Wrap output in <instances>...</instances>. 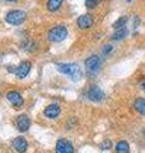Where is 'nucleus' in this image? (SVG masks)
Instances as JSON below:
<instances>
[{
    "mask_svg": "<svg viewBox=\"0 0 145 153\" xmlns=\"http://www.w3.org/2000/svg\"><path fill=\"white\" fill-rule=\"evenodd\" d=\"M56 69L57 71H60L62 74L69 75L71 80H74V82L79 80L81 76V70L79 68V65L75 63H57Z\"/></svg>",
    "mask_w": 145,
    "mask_h": 153,
    "instance_id": "obj_1",
    "label": "nucleus"
},
{
    "mask_svg": "<svg viewBox=\"0 0 145 153\" xmlns=\"http://www.w3.org/2000/svg\"><path fill=\"white\" fill-rule=\"evenodd\" d=\"M67 37V28L65 26H55L47 32V40L50 42H61Z\"/></svg>",
    "mask_w": 145,
    "mask_h": 153,
    "instance_id": "obj_2",
    "label": "nucleus"
},
{
    "mask_svg": "<svg viewBox=\"0 0 145 153\" xmlns=\"http://www.w3.org/2000/svg\"><path fill=\"white\" fill-rule=\"evenodd\" d=\"M27 19V13L24 10H10L7 13L5 22L12 26H19Z\"/></svg>",
    "mask_w": 145,
    "mask_h": 153,
    "instance_id": "obj_3",
    "label": "nucleus"
},
{
    "mask_svg": "<svg viewBox=\"0 0 145 153\" xmlns=\"http://www.w3.org/2000/svg\"><path fill=\"white\" fill-rule=\"evenodd\" d=\"M101 65H102V59L98 55H92L85 60V69L92 75L98 73V70L101 69Z\"/></svg>",
    "mask_w": 145,
    "mask_h": 153,
    "instance_id": "obj_4",
    "label": "nucleus"
},
{
    "mask_svg": "<svg viewBox=\"0 0 145 153\" xmlns=\"http://www.w3.org/2000/svg\"><path fill=\"white\" fill-rule=\"evenodd\" d=\"M87 97L93 102H101L104 98V93L98 85H90L89 89L87 91Z\"/></svg>",
    "mask_w": 145,
    "mask_h": 153,
    "instance_id": "obj_5",
    "label": "nucleus"
},
{
    "mask_svg": "<svg viewBox=\"0 0 145 153\" xmlns=\"http://www.w3.org/2000/svg\"><path fill=\"white\" fill-rule=\"evenodd\" d=\"M55 152L56 153H74V146H72V143L70 140L61 138V139L56 142Z\"/></svg>",
    "mask_w": 145,
    "mask_h": 153,
    "instance_id": "obj_6",
    "label": "nucleus"
},
{
    "mask_svg": "<svg viewBox=\"0 0 145 153\" xmlns=\"http://www.w3.org/2000/svg\"><path fill=\"white\" fill-rule=\"evenodd\" d=\"M7 98H8V101L13 105L14 108H21V107H23L24 98L22 97L21 93L17 92V91H9V92L7 93Z\"/></svg>",
    "mask_w": 145,
    "mask_h": 153,
    "instance_id": "obj_7",
    "label": "nucleus"
},
{
    "mask_svg": "<svg viewBox=\"0 0 145 153\" xmlns=\"http://www.w3.org/2000/svg\"><path fill=\"white\" fill-rule=\"evenodd\" d=\"M60 114H61V107L57 103L47 105V106L43 108V115H45L47 119H50V120H55V119H57Z\"/></svg>",
    "mask_w": 145,
    "mask_h": 153,
    "instance_id": "obj_8",
    "label": "nucleus"
},
{
    "mask_svg": "<svg viewBox=\"0 0 145 153\" xmlns=\"http://www.w3.org/2000/svg\"><path fill=\"white\" fill-rule=\"evenodd\" d=\"M16 124H17V129H18L19 131L26 133L28 129L31 128L32 121H31V119H30V116H28V115L22 114V115H19V116L17 117Z\"/></svg>",
    "mask_w": 145,
    "mask_h": 153,
    "instance_id": "obj_9",
    "label": "nucleus"
},
{
    "mask_svg": "<svg viewBox=\"0 0 145 153\" xmlns=\"http://www.w3.org/2000/svg\"><path fill=\"white\" fill-rule=\"evenodd\" d=\"M31 68H32L31 61L24 60L16 68V71H14V73H16V75L19 79H23V78H26V76L28 75V73L31 71Z\"/></svg>",
    "mask_w": 145,
    "mask_h": 153,
    "instance_id": "obj_10",
    "label": "nucleus"
},
{
    "mask_svg": "<svg viewBox=\"0 0 145 153\" xmlns=\"http://www.w3.org/2000/svg\"><path fill=\"white\" fill-rule=\"evenodd\" d=\"M12 147H13V149L16 152L24 153V152H27V149H28V142L26 140V138L17 137V138H14V139H13Z\"/></svg>",
    "mask_w": 145,
    "mask_h": 153,
    "instance_id": "obj_11",
    "label": "nucleus"
},
{
    "mask_svg": "<svg viewBox=\"0 0 145 153\" xmlns=\"http://www.w3.org/2000/svg\"><path fill=\"white\" fill-rule=\"evenodd\" d=\"M93 23H94V19L90 14H83V16H80L76 19V25H78L80 30H88V28L93 26Z\"/></svg>",
    "mask_w": 145,
    "mask_h": 153,
    "instance_id": "obj_12",
    "label": "nucleus"
},
{
    "mask_svg": "<svg viewBox=\"0 0 145 153\" xmlns=\"http://www.w3.org/2000/svg\"><path fill=\"white\" fill-rule=\"evenodd\" d=\"M129 151H130V146L126 140H120L116 143V146H115L116 153H129Z\"/></svg>",
    "mask_w": 145,
    "mask_h": 153,
    "instance_id": "obj_13",
    "label": "nucleus"
},
{
    "mask_svg": "<svg viewBox=\"0 0 145 153\" xmlns=\"http://www.w3.org/2000/svg\"><path fill=\"white\" fill-rule=\"evenodd\" d=\"M134 108L140 114V115H145V98L139 97L134 101Z\"/></svg>",
    "mask_w": 145,
    "mask_h": 153,
    "instance_id": "obj_14",
    "label": "nucleus"
},
{
    "mask_svg": "<svg viewBox=\"0 0 145 153\" xmlns=\"http://www.w3.org/2000/svg\"><path fill=\"white\" fill-rule=\"evenodd\" d=\"M64 0H48L47 1V10L48 12H56L57 9H60L61 4Z\"/></svg>",
    "mask_w": 145,
    "mask_h": 153,
    "instance_id": "obj_15",
    "label": "nucleus"
},
{
    "mask_svg": "<svg viewBox=\"0 0 145 153\" xmlns=\"http://www.w3.org/2000/svg\"><path fill=\"white\" fill-rule=\"evenodd\" d=\"M129 35V31L126 30V28H121V30H116V32L113 33L112 36H111V38H112L113 41H118V40H122V38H125Z\"/></svg>",
    "mask_w": 145,
    "mask_h": 153,
    "instance_id": "obj_16",
    "label": "nucleus"
},
{
    "mask_svg": "<svg viewBox=\"0 0 145 153\" xmlns=\"http://www.w3.org/2000/svg\"><path fill=\"white\" fill-rule=\"evenodd\" d=\"M127 21H129V18L124 16V17L118 18L117 21H116V22L113 23V25H112V27L115 28V30H121V28H125V26H126Z\"/></svg>",
    "mask_w": 145,
    "mask_h": 153,
    "instance_id": "obj_17",
    "label": "nucleus"
},
{
    "mask_svg": "<svg viewBox=\"0 0 145 153\" xmlns=\"http://www.w3.org/2000/svg\"><path fill=\"white\" fill-rule=\"evenodd\" d=\"M99 148L102 151H109V149H112V142L108 140V139H106V140H103L99 144Z\"/></svg>",
    "mask_w": 145,
    "mask_h": 153,
    "instance_id": "obj_18",
    "label": "nucleus"
},
{
    "mask_svg": "<svg viewBox=\"0 0 145 153\" xmlns=\"http://www.w3.org/2000/svg\"><path fill=\"white\" fill-rule=\"evenodd\" d=\"M99 0H85V7L88 9H94L97 5H98Z\"/></svg>",
    "mask_w": 145,
    "mask_h": 153,
    "instance_id": "obj_19",
    "label": "nucleus"
},
{
    "mask_svg": "<svg viewBox=\"0 0 145 153\" xmlns=\"http://www.w3.org/2000/svg\"><path fill=\"white\" fill-rule=\"evenodd\" d=\"M111 51H112V46H111V45H106V46L103 47V54H104V55L109 54Z\"/></svg>",
    "mask_w": 145,
    "mask_h": 153,
    "instance_id": "obj_20",
    "label": "nucleus"
},
{
    "mask_svg": "<svg viewBox=\"0 0 145 153\" xmlns=\"http://www.w3.org/2000/svg\"><path fill=\"white\" fill-rule=\"evenodd\" d=\"M141 88H143V91L145 92V78H144V80L141 82Z\"/></svg>",
    "mask_w": 145,
    "mask_h": 153,
    "instance_id": "obj_21",
    "label": "nucleus"
},
{
    "mask_svg": "<svg viewBox=\"0 0 145 153\" xmlns=\"http://www.w3.org/2000/svg\"><path fill=\"white\" fill-rule=\"evenodd\" d=\"M5 1H16V0H5Z\"/></svg>",
    "mask_w": 145,
    "mask_h": 153,
    "instance_id": "obj_22",
    "label": "nucleus"
},
{
    "mask_svg": "<svg viewBox=\"0 0 145 153\" xmlns=\"http://www.w3.org/2000/svg\"><path fill=\"white\" fill-rule=\"evenodd\" d=\"M143 133H144V135H145V129H144V131H143Z\"/></svg>",
    "mask_w": 145,
    "mask_h": 153,
    "instance_id": "obj_23",
    "label": "nucleus"
},
{
    "mask_svg": "<svg viewBox=\"0 0 145 153\" xmlns=\"http://www.w3.org/2000/svg\"><path fill=\"white\" fill-rule=\"evenodd\" d=\"M127 1H131V0H127Z\"/></svg>",
    "mask_w": 145,
    "mask_h": 153,
    "instance_id": "obj_24",
    "label": "nucleus"
}]
</instances>
